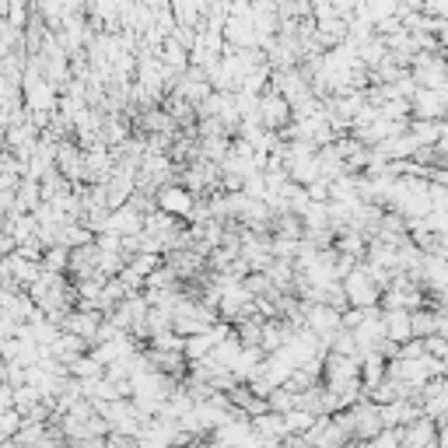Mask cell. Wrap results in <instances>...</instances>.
Returning <instances> with one entry per match:
<instances>
[{
    "label": "cell",
    "mask_w": 448,
    "mask_h": 448,
    "mask_svg": "<svg viewBox=\"0 0 448 448\" xmlns=\"http://www.w3.org/2000/svg\"><path fill=\"white\" fill-rule=\"evenodd\" d=\"M287 109H291V105H287V98H277V95H270L267 102H263V112H267L263 119H267L270 126H277V123H284V119H287Z\"/></svg>",
    "instance_id": "cell-2"
},
{
    "label": "cell",
    "mask_w": 448,
    "mask_h": 448,
    "mask_svg": "<svg viewBox=\"0 0 448 448\" xmlns=\"http://www.w3.org/2000/svg\"><path fill=\"white\" fill-rule=\"evenodd\" d=\"M193 207L189 193L186 189H162V210H176V214H186Z\"/></svg>",
    "instance_id": "cell-1"
}]
</instances>
